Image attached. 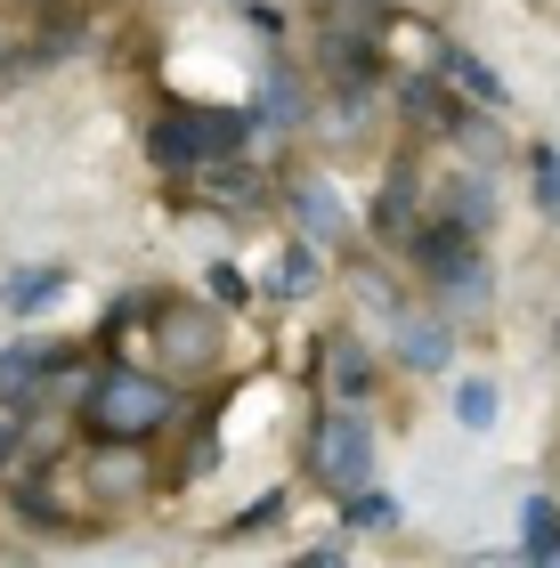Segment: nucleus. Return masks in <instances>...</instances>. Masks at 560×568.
<instances>
[{
  "label": "nucleus",
  "instance_id": "f257e3e1",
  "mask_svg": "<svg viewBox=\"0 0 560 568\" xmlns=\"http://www.w3.org/2000/svg\"><path fill=\"white\" fill-rule=\"evenodd\" d=\"M171 423V390L163 382H146V374H106L98 382V398H90V430L98 438H146V430H163Z\"/></svg>",
  "mask_w": 560,
  "mask_h": 568
},
{
  "label": "nucleus",
  "instance_id": "f03ea898",
  "mask_svg": "<svg viewBox=\"0 0 560 568\" xmlns=\"http://www.w3.org/2000/svg\"><path fill=\"white\" fill-rule=\"evenodd\" d=\"M415 268L439 284V293H455V301H479V293H488L479 236H471V227H455V220H439V227H422V236H415Z\"/></svg>",
  "mask_w": 560,
  "mask_h": 568
},
{
  "label": "nucleus",
  "instance_id": "7ed1b4c3",
  "mask_svg": "<svg viewBox=\"0 0 560 568\" xmlns=\"http://www.w3.org/2000/svg\"><path fill=\"white\" fill-rule=\"evenodd\" d=\"M309 471L325 479V487H366V471H374V423L358 415V406H342V415H325L317 423V455H309Z\"/></svg>",
  "mask_w": 560,
  "mask_h": 568
},
{
  "label": "nucleus",
  "instance_id": "20e7f679",
  "mask_svg": "<svg viewBox=\"0 0 560 568\" xmlns=\"http://www.w3.org/2000/svg\"><path fill=\"white\" fill-rule=\"evenodd\" d=\"M252 122H268V131H301V122H309V90H301L293 58L261 65V114H252Z\"/></svg>",
  "mask_w": 560,
  "mask_h": 568
},
{
  "label": "nucleus",
  "instance_id": "39448f33",
  "mask_svg": "<svg viewBox=\"0 0 560 568\" xmlns=\"http://www.w3.org/2000/svg\"><path fill=\"white\" fill-rule=\"evenodd\" d=\"M180 131H187V154H195V163H220V154H244L252 114H220V106H203V114H180Z\"/></svg>",
  "mask_w": 560,
  "mask_h": 568
},
{
  "label": "nucleus",
  "instance_id": "423d86ee",
  "mask_svg": "<svg viewBox=\"0 0 560 568\" xmlns=\"http://www.w3.org/2000/svg\"><path fill=\"white\" fill-rule=\"evenodd\" d=\"M390 325H398V357H406L415 374H439L447 357H455V333H447L439 317H422V308H398Z\"/></svg>",
  "mask_w": 560,
  "mask_h": 568
},
{
  "label": "nucleus",
  "instance_id": "0eeeda50",
  "mask_svg": "<svg viewBox=\"0 0 560 568\" xmlns=\"http://www.w3.org/2000/svg\"><path fill=\"white\" fill-rule=\"evenodd\" d=\"M163 357H171V366H180V374L212 366V357H220V325L203 317V308H180V317L163 325Z\"/></svg>",
  "mask_w": 560,
  "mask_h": 568
},
{
  "label": "nucleus",
  "instance_id": "6e6552de",
  "mask_svg": "<svg viewBox=\"0 0 560 568\" xmlns=\"http://www.w3.org/2000/svg\"><path fill=\"white\" fill-rule=\"evenodd\" d=\"M293 220L309 227L317 244H342V236H349V220H342V203H334L325 179H301V187H293Z\"/></svg>",
  "mask_w": 560,
  "mask_h": 568
},
{
  "label": "nucleus",
  "instance_id": "1a4fd4ad",
  "mask_svg": "<svg viewBox=\"0 0 560 568\" xmlns=\"http://www.w3.org/2000/svg\"><path fill=\"white\" fill-rule=\"evenodd\" d=\"M49 366H58V349H49V342H17L9 357H0V390H9V398H33Z\"/></svg>",
  "mask_w": 560,
  "mask_h": 568
},
{
  "label": "nucleus",
  "instance_id": "9d476101",
  "mask_svg": "<svg viewBox=\"0 0 560 568\" xmlns=\"http://www.w3.org/2000/svg\"><path fill=\"white\" fill-rule=\"evenodd\" d=\"M439 203H447V220H455V227H471V236L496 220V195H488V179H447V195H439Z\"/></svg>",
  "mask_w": 560,
  "mask_h": 568
},
{
  "label": "nucleus",
  "instance_id": "9b49d317",
  "mask_svg": "<svg viewBox=\"0 0 560 568\" xmlns=\"http://www.w3.org/2000/svg\"><path fill=\"white\" fill-rule=\"evenodd\" d=\"M439 73H447L455 90H471L479 106H503V82H496V73H488V65L471 58V49H439Z\"/></svg>",
  "mask_w": 560,
  "mask_h": 568
},
{
  "label": "nucleus",
  "instance_id": "f8f14e48",
  "mask_svg": "<svg viewBox=\"0 0 560 568\" xmlns=\"http://www.w3.org/2000/svg\"><path fill=\"white\" fill-rule=\"evenodd\" d=\"M520 552H528V560H560V504L537 496V504L520 511Z\"/></svg>",
  "mask_w": 560,
  "mask_h": 568
},
{
  "label": "nucleus",
  "instance_id": "ddd939ff",
  "mask_svg": "<svg viewBox=\"0 0 560 568\" xmlns=\"http://www.w3.org/2000/svg\"><path fill=\"white\" fill-rule=\"evenodd\" d=\"M58 293H65V268H24V276H9V317H33Z\"/></svg>",
  "mask_w": 560,
  "mask_h": 568
},
{
  "label": "nucleus",
  "instance_id": "4468645a",
  "mask_svg": "<svg viewBox=\"0 0 560 568\" xmlns=\"http://www.w3.org/2000/svg\"><path fill=\"white\" fill-rule=\"evenodd\" d=\"M398 98H406V114H415L422 131H455V114H464V106H455V98H447L439 82H406Z\"/></svg>",
  "mask_w": 560,
  "mask_h": 568
},
{
  "label": "nucleus",
  "instance_id": "2eb2a0df",
  "mask_svg": "<svg viewBox=\"0 0 560 568\" xmlns=\"http://www.w3.org/2000/svg\"><path fill=\"white\" fill-rule=\"evenodd\" d=\"M342 520H349V528H374V536H381V528H398V504L381 496V487H349Z\"/></svg>",
  "mask_w": 560,
  "mask_h": 568
},
{
  "label": "nucleus",
  "instance_id": "dca6fc26",
  "mask_svg": "<svg viewBox=\"0 0 560 568\" xmlns=\"http://www.w3.org/2000/svg\"><path fill=\"white\" fill-rule=\"evenodd\" d=\"M334 390H342V398H366V390H374V366H366L358 342H334Z\"/></svg>",
  "mask_w": 560,
  "mask_h": 568
},
{
  "label": "nucleus",
  "instance_id": "f3484780",
  "mask_svg": "<svg viewBox=\"0 0 560 568\" xmlns=\"http://www.w3.org/2000/svg\"><path fill=\"white\" fill-rule=\"evenodd\" d=\"M212 195H220V203H244V212H252V203H261V171H236V163L220 154V163H212Z\"/></svg>",
  "mask_w": 560,
  "mask_h": 568
},
{
  "label": "nucleus",
  "instance_id": "a211bd4d",
  "mask_svg": "<svg viewBox=\"0 0 560 568\" xmlns=\"http://www.w3.org/2000/svg\"><path fill=\"white\" fill-rule=\"evenodd\" d=\"M455 415H464L471 430H488L496 423V390H488V382H464V390H455Z\"/></svg>",
  "mask_w": 560,
  "mask_h": 568
},
{
  "label": "nucleus",
  "instance_id": "6ab92c4d",
  "mask_svg": "<svg viewBox=\"0 0 560 568\" xmlns=\"http://www.w3.org/2000/svg\"><path fill=\"white\" fill-rule=\"evenodd\" d=\"M155 163H171V171H187V163H195V154H187V131H180V114H171L163 131H155Z\"/></svg>",
  "mask_w": 560,
  "mask_h": 568
},
{
  "label": "nucleus",
  "instance_id": "aec40b11",
  "mask_svg": "<svg viewBox=\"0 0 560 568\" xmlns=\"http://www.w3.org/2000/svg\"><path fill=\"white\" fill-rule=\"evenodd\" d=\"M537 195H544V212H560V154L537 146Z\"/></svg>",
  "mask_w": 560,
  "mask_h": 568
},
{
  "label": "nucleus",
  "instance_id": "412c9836",
  "mask_svg": "<svg viewBox=\"0 0 560 568\" xmlns=\"http://www.w3.org/2000/svg\"><path fill=\"white\" fill-rule=\"evenodd\" d=\"M309 276H317V261H309V252H293V261L276 268V293H285V301H293V293H309Z\"/></svg>",
  "mask_w": 560,
  "mask_h": 568
},
{
  "label": "nucleus",
  "instance_id": "4be33fe9",
  "mask_svg": "<svg viewBox=\"0 0 560 568\" xmlns=\"http://www.w3.org/2000/svg\"><path fill=\"white\" fill-rule=\"evenodd\" d=\"M276 511H285V496H276V487H268V496H261V504H252V511H244V520H236V528H268V520H276Z\"/></svg>",
  "mask_w": 560,
  "mask_h": 568
},
{
  "label": "nucleus",
  "instance_id": "5701e85b",
  "mask_svg": "<svg viewBox=\"0 0 560 568\" xmlns=\"http://www.w3.org/2000/svg\"><path fill=\"white\" fill-rule=\"evenodd\" d=\"M212 293H220V301H244V293H252V284H244L236 268H212Z\"/></svg>",
  "mask_w": 560,
  "mask_h": 568
},
{
  "label": "nucleus",
  "instance_id": "b1692460",
  "mask_svg": "<svg viewBox=\"0 0 560 568\" xmlns=\"http://www.w3.org/2000/svg\"><path fill=\"white\" fill-rule=\"evenodd\" d=\"M0 463H9V430H0Z\"/></svg>",
  "mask_w": 560,
  "mask_h": 568
}]
</instances>
